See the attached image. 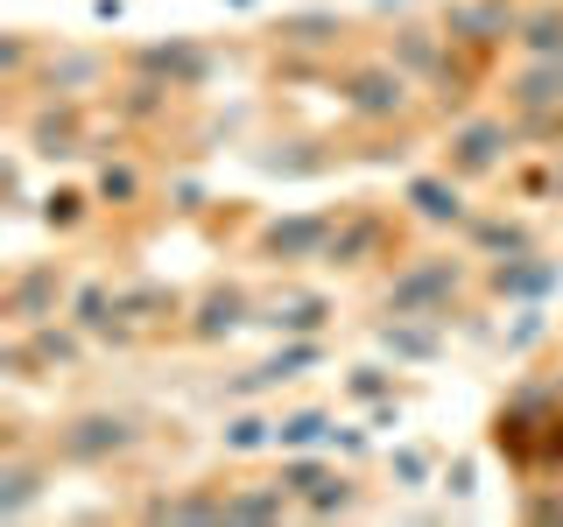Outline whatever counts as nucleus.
<instances>
[{
	"label": "nucleus",
	"instance_id": "3",
	"mask_svg": "<svg viewBox=\"0 0 563 527\" xmlns=\"http://www.w3.org/2000/svg\"><path fill=\"white\" fill-rule=\"evenodd\" d=\"M521 148H528V134H521V120L507 113V105H472V113H457L444 127L437 162H444L457 183L486 190V183H500V176L521 162Z\"/></svg>",
	"mask_w": 563,
	"mask_h": 527
},
{
	"label": "nucleus",
	"instance_id": "10",
	"mask_svg": "<svg viewBox=\"0 0 563 527\" xmlns=\"http://www.w3.org/2000/svg\"><path fill=\"white\" fill-rule=\"evenodd\" d=\"M331 225H339V204H317V211H282V218H261V233L246 239V254L261 268H324V246Z\"/></svg>",
	"mask_w": 563,
	"mask_h": 527
},
{
	"label": "nucleus",
	"instance_id": "16",
	"mask_svg": "<svg viewBox=\"0 0 563 527\" xmlns=\"http://www.w3.org/2000/svg\"><path fill=\"white\" fill-rule=\"evenodd\" d=\"M380 57L401 64L422 85V99H430V85L451 70V35H444V22H430V14H395V29L380 35Z\"/></svg>",
	"mask_w": 563,
	"mask_h": 527
},
{
	"label": "nucleus",
	"instance_id": "13",
	"mask_svg": "<svg viewBox=\"0 0 563 527\" xmlns=\"http://www.w3.org/2000/svg\"><path fill=\"white\" fill-rule=\"evenodd\" d=\"M268 43H275V57H310V64L339 70L352 49V22L339 8H282L268 22Z\"/></svg>",
	"mask_w": 563,
	"mask_h": 527
},
{
	"label": "nucleus",
	"instance_id": "40",
	"mask_svg": "<svg viewBox=\"0 0 563 527\" xmlns=\"http://www.w3.org/2000/svg\"><path fill=\"white\" fill-rule=\"evenodd\" d=\"M0 380H8V386H43V366H35V351H29L22 330L0 338Z\"/></svg>",
	"mask_w": 563,
	"mask_h": 527
},
{
	"label": "nucleus",
	"instance_id": "14",
	"mask_svg": "<svg viewBox=\"0 0 563 527\" xmlns=\"http://www.w3.org/2000/svg\"><path fill=\"white\" fill-rule=\"evenodd\" d=\"M563 289V260L550 246H536V254H507V260H479V295L486 303H550Z\"/></svg>",
	"mask_w": 563,
	"mask_h": 527
},
{
	"label": "nucleus",
	"instance_id": "44",
	"mask_svg": "<svg viewBox=\"0 0 563 527\" xmlns=\"http://www.w3.org/2000/svg\"><path fill=\"white\" fill-rule=\"evenodd\" d=\"M374 429H401V401H380V408H366Z\"/></svg>",
	"mask_w": 563,
	"mask_h": 527
},
{
	"label": "nucleus",
	"instance_id": "22",
	"mask_svg": "<svg viewBox=\"0 0 563 527\" xmlns=\"http://www.w3.org/2000/svg\"><path fill=\"white\" fill-rule=\"evenodd\" d=\"M374 345L395 366H437L451 351V324L444 316H374Z\"/></svg>",
	"mask_w": 563,
	"mask_h": 527
},
{
	"label": "nucleus",
	"instance_id": "1",
	"mask_svg": "<svg viewBox=\"0 0 563 527\" xmlns=\"http://www.w3.org/2000/svg\"><path fill=\"white\" fill-rule=\"evenodd\" d=\"M331 92H339V113L352 120V127H366V134H409L416 113L430 105V99H422V85L401 64H387L380 49L345 57L339 70H331Z\"/></svg>",
	"mask_w": 563,
	"mask_h": 527
},
{
	"label": "nucleus",
	"instance_id": "5",
	"mask_svg": "<svg viewBox=\"0 0 563 527\" xmlns=\"http://www.w3.org/2000/svg\"><path fill=\"white\" fill-rule=\"evenodd\" d=\"M14 134H22V148L35 162H99V155H113L106 141L92 134V99H22L14 105Z\"/></svg>",
	"mask_w": 563,
	"mask_h": 527
},
{
	"label": "nucleus",
	"instance_id": "30",
	"mask_svg": "<svg viewBox=\"0 0 563 527\" xmlns=\"http://www.w3.org/2000/svg\"><path fill=\"white\" fill-rule=\"evenodd\" d=\"M219 450H225V457H261V450H275V415H261L254 401H233V408H225V429H219Z\"/></svg>",
	"mask_w": 563,
	"mask_h": 527
},
{
	"label": "nucleus",
	"instance_id": "26",
	"mask_svg": "<svg viewBox=\"0 0 563 527\" xmlns=\"http://www.w3.org/2000/svg\"><path fill=\"white\" fill-rule=\"evenodd\" d=\"M246 155H254V169H261V176L303 183V176H324L345 148H331V141H310V134H289V141H261V148H246Z\"/></svg>",
	"mask_w": 563,
	"mask_h": 527
},
{
	"label": "nucleus",
	"instance_id": "21",
	"mask_svg": "<svg viewBox=\"0 0 563 527\" xmlns=\"http://www.w3.org/2000/svg\"><path fill=\"white\" fill-rule=\"evenodd\" d=\"M70 324L78 330H92L99 345H113V351H128V345H141V330L120 316V281H106V274H78V295H70Z\"/></svg>",
	"mask_w": 563,
	"mask_h": 527
},
{
	"label": "nucleus",
	"instance_id": "37",
	"mask_svg": "<svg viewBox=\"0 0 563 527\" xmlns=\"http://www.w3.org/2000/svg\"><path fill=\"white\" fill-rule=\"evenodd\" d=\"M507 183V198H528V204H556V155L550 162H515L500 176Z\"/></svg>",
	"mask_w": 563,
	"mask_h": 527
},
{
	"label": "nucleus",
	"instance_id": "41",
	"mask_svg": "<svg viewBox=\"0 0 563 527\" xmlns=\"http://www.w3.org/2000/svg\"><path fill=\"white\" fill-rule=\"evenodd\" d=\"M163 198H169V211H176V218H198V211L211 204L198 176H169V190H163Z\"/></svg>",
	"mask_w": 563,
	"mask_h": 527
},
{
	"label": "nucleus",
	"instance_id": "48",
	"mask_svg": "<svg viewBox=\"0 0 563 527\" xmlns=\"http://www.w3.org/2000/svg\"><path fill=\"white\" fill-rule=\"evenodd\" d=\"M556 204H563V148H556Z\"/></svg>",
	"mask_w": 563,
	"mask_h": 527
},
{
	"label": "nucleus",
	"instance_id": "38",
	"mask_svg": "<svg viewBox=\"0 0 563 527\" xmlns=\"http://www.w3.org/2000/svg\"><path fill=\"white\" fill-rule=\"evenodd\" d=\"M0 211H8V218H29V148H8L0 155Z\"/></svg>",
	"mask_w": 563,
	"mask_h": 527
},
{
	"label": "nucleus",
	"instance_id": "46",
	"mask_svg": "<svg viewBox=\"0 0 563 527\" xmlns=\"http://www.w3.org/2000/svg\"><path fill=\"white\" fill-rule=\"evenodd\" d=\"M374 14H416V0H374Z\"/></svg>",
	"mask_w": 563,
	"mask_h": 527
},
{
	"label": "nucleus",
	"instance_id": "25",
	"mask_svg": "<svg viewBox=\"0 0 563 527\" xmlns=\"http://www.w3.org/2000/svg\"><path fill=\"white\" fill-rule=\"evenodd\" d=\"M29 351H35V366H43V380H57V373H85V359H92V330H78L70 316H49V324H29L22 330Z\"/></svg>",
	"mask_w": 563,
	"mask_h": 527
},
{
	"label": "nucleus",
	"instance_id": "18",
	"mask_svg": "<svg viewBox=\"0 0 563 527\" xmlns=\"http://www.w3.org/2000/svg\"><path fill=\"white\" fill-rule=\"evenodd\" d=\"M134 520H176V527H225V479H190L169 492H148L134 500Z\"/></svg>",
	"mask_w": 563,
	"mask_h": 527
},
{
	"label": "nucleus",
	"instance_id": "12",
	"mask_svg": "<svg viewBox=\"0 0 563 527\" xmlns=\"http://www.w3.org/2000/svg\"><path fill=\"white\" fill-rule=\"evenodd\" d=\"M254 316H261V295L246 289V281L219 274V281H205V289L190 295L184 330H176V338H184V345H198V351H211V345H233L240 330H254Z\"/></svg>",
	"mask_w": 563,
	"mask_h": 527
},
{
	"label": "nucleus",
	"instance_id": "36",
	"mask_svg": "<svg viewBox=\"0 0 563 527\" xmlns=\"http://www.w3.org/2000/svg\"><path fill=\"white\" fill-rule=\"evenodd\" d=\"M387 479H395L401 492H430L437 479H444V471H437V457H430V450L395 444V450H387Z\"/></svg>",
	"mask_w": 563,
	"mask_h": 527
},
{
	"label": "nucleus",
	"instance_id": "47",
	"mask_svg": "<svg viewBox=\"0 0 563 527\" xmlns=\"http://www.w3.org/2000/svg\"><path fill=\"white\" fill-rule=\"evenodd\" d=\"M219 8H233V14H254V8H261V0H219Z\"/></svg>",
	"mask_w": 563,
	"mask_h": 527
},
{
	"label": "nucleus",
	"instance_id": "33",
	"mask_svg": "<svg viewBox=\"0 0 563 527\" xmlns=\"http://www.w3.org/2000/svg\"><path fill=\"white\" fill-rule=\"evenodd\" d=\"M515 57H563V0H528Z\"/></svg>",
	"mask_w": 563,
	"mask_h": 527
},
{
	"label": "nucleus",
	"instance_id": "4",
	"mask_svg": "<svg viewBox=\"0 0 563 527\" xmlns=\"http://www.w3.org/2000/svg\"><path fill=\"white\" fill-rule=\"evenodd\" d=\"M43 444L64 471H113L120 457H134L148 444V429H141V415H128V408H78V415L49 422Z\"/></svg>",
	"mask_w": 563,
	"mask_h": 527
},
{
	"label": "nucleus",
	"instance_id": "29",
	"mask_svg": "<svg viewBox=\"0 0 563 527\" xmlns=\"http://www.w3.org/2000/svg\"><path fill=\"white\" fill-rule=\"evenodd\" d=\"M360 506H366V500H360V479H352V464L339 457V464H331L324 479H317L303 500H296V514H303V520H345V514H360Z\"/></svg>",
	"mask_w": 563,
	"mask_h": 527
},
{
	"label": "nucleus",
	"instance_id": "28",
	"mask_svg": "<svg viewBox=\"0 0 563 527\" xmlns=\"http://www.w3.org/2000/svg\"><path fill=\"white\" fill-rule=\"evenodd\" d=\"M43 57H49V35H35V29H8V35H0V92H8L14 105L29 99Z\"/></svg>",
	"mask_w": 563,
	"mask_h": 527
},
{
	"label": "nucleus",
	"instance_id": "45",
	"mask_svg": "<svg viewBox=\"0 0 563 527\" xmlns=\"http://www.w3.org/2000/svg\"><path fill=\"white\" fill-rule=\"evenodd\" d=\"M92 14H99V22H120V14H128V0H92Z\"/></svg>",
	"mask_w": 563,
	"mask_h": 527
},
{
	"label": "nucleus",
	"instance_id": "7",
	"mask_svg": "<svg viewBox=\"0 0 563 527\" xmlns=\"http://www.w3.org/2000/svg\"><path fill=\"white\" fill-rule=\"evenodd\" d=\"M521 14H528V0H444V14H437V22H444L457 57H472L479 70L500 78V57L515 49Z\"/></svg>",
	"mask_w": 563,
	"mask_h": 527
},
{
	"label": "nucleus",
	"instance_id": "43",
	"mask_svg": "<svg viewBox=\"0 0 563 527\" xmlns=\"http://www.w3.org/2000/svg\"><path fill=\"white\" fill-rule=\"evenodd\" d=\"M366 450H374V444H366V429H352V422H339V429H331V457H345V464H360Z\"/></svg>",
	"mask_w": 563,
	"mask_h": 527
},
{
	"label": "nucleus",
	"instance_id": "15",
	"mask_svg": "<svg viewBox=\"0 0 563 527\" xmlns=\"http://www.w3.org/2000/svg\"><path fill=\"white\" fill-rule=\"evenodd\" d=\"M395 204L409 211L416 225H430V233H457V225L472 218V183H457V176L437 162V169H409L401 176V190H395Z\"/></svg>",
	"mask_w": 563,
	"mask_h": 527
},
{
	"label": "nucleus",
	"instance_id": "19",
	"mask_svg": "<svg viewBox=\"0 0 563 527\" xmlns=\"http://www.w3.org/2000/svg\"><path fill=\"white\" fill-rule=\"evenodd\" d=\"M457 246H465L472 260H507V254H536L542 233L521 218V211H507V204H479L465 225H457Z\"/></svg>",
	"mask_w": 563,
	"mask_h": 527
},
{
	"label": "nucleus",
	"instance_id": "20",
	"mask_svg": "<svg viewBox=\"0 0 563 527\" xmlns=\"http://www.w3.org/2000/svg\"><path fill=\"white\" fill-rule=\"evenodd\" d=\"M339 303H331L324 289H296V281H282L275 295H261V316L254 330H282V338H324Z\"/></svg>",
	"mask_w": 563,
	"mask_h": 527
},
{
	"label": "nucleus",
	"instance_id": "39",
	"mask_svg": "<svg viewBox=\"0 0 563 527\" xmlns=\"http://www.w3.org/2000/svg\"><path fill=\"white\" fill-rule=\"evenodd\" d=\"M521 520L563 527V479H528V485H521Z\"/></svg>",
	"mask_w": 563,
	"mask_h": 527
},
{
	"label": "nucleus",
	"instance_id": "8",
	"mask_svg": "<svg viewBox=\"0 0 563 527\" xmlns=\"http://www.w3.org/2000/svg\"><path fill=\"white\" fill-rule=\"evenodd\" d=\"M70 295H78V268H70V260H57V254L22 260V268L0 281V324H8V330L49 324V316L70 310Z\"/></svg>",
	"mask_w": 563,
	"mask_h": 527
},
{
	"label": "nucleus",
	"instance_id": "11",
	"mask_svg": "<svg viewBox=\"0 0 563 527\" xmlns=\"http://www.w3.org/2000/svg\"><path fill=\"white\" fill-rule=\"evenodd\" d=\"M120 85V49L99 43H49L43 70H35L29 99H106Z\"/></svg>",
	"mask_w": 563,
	"mask_h": 527
},
{
	"label": "nucleus",
	"instance_id": "24",
	"mask_svg": "<svg viewBox=\"0 0 563 527\" xmlns=\"http://www.w3.org/2000/svg\"><path fill=\"white\" fill-rule=\"evenodd\" d=\"M184 310H190V295L176 289V281H120V316H128L141 338L184 330Z\"/></svg>",
	"mask_w": 563,
	"mask_h": 527
},
{
	"label": "nucleus",
	"instance_id": "27",
	"mask_svg": "<svg viewBox=\"0 0 563 527\" xmlns=\"http://www.w3.org/2000/svg\"><path fill=\"white\" fill-rule=\"evenodd\" d=\"M92 198H99V211H141L155 198V176L141 169L128 148H113V155H99V169H92Z\"/></svg>",
	"mask_w": 563,
	"mask_h": 527
},
{
	"label": "nucleus",
	"instance_id": "34",
	"mask_svg": "<svg viewBox=\"0 0 563 527\" xmlns=\"http://www.w3.org/2000/svg\"><path fill=\"white\" fill-rule=\"evenodd\" d=\"M339 386H345L352 408H380V401H395V366L360 359V366H345V373H339Z\"/></svg>",
	"mask_w": 563,
	"mask_h": 527
},
{
	"label": "nucleus",
	"instance_id": "6",
	"mask_svg": "<svg viewBox=\"0 0 563 527\" xmlns=\"http://www.w3.org/2000/svg\"><path fill=\"white\" fill-rule=\"evenodd\" d=\"M401 204H374V198H352L339 204V225H331V246H324V268L331 274H374V268H395L401 260Z\"/></svg>",
	"mask_w": 563,
	"mask_h": 527
},
{
	"label": "nucleus",
	"instance_id": "23",
	"mask_svg": "<svg viewBox=\"0 0 563 527\" xmlns=\"http://www.w3.org/2000/svg\"><path fill=\"white\" fill-rule=\"evenodd\" d=\"M296 514V492L282 485V471H254V479H225V520L233 527H275Z\"/></svg>",
	"mask_w": 563,
	"mask_h": 527
},
{
	"label": "nucleus",
	"instance_id": "9",
	"mask_svg": "<svg viewBox=\"0 0 563 527\" xmlns=\"http://www.w3.org/2000/svg\"><path fill=\"white\" fill-rule=\"evenodd\" d=\"M120 70H134V78H155L169 85V92L198 99L211 78H219V49L205 43V35H155V43H128L120 49Z\"/></svg>",
	"mask_w": 563,
	"mask_h": 527
},
{
	"label": "nucleus",
	"instance_id": "2",
	"mask_svg": "<svg viewBox=\"0 0 563 527\" xmlns=\"http://www.w3.org/2000/svg\"><path fill=\"white\" fill-rule=\"evenodd\" d=\"M465 289H479V260L457 246V254H401L395 268H387L374 310L380 316H457L465 303Z\"/></svg>",
	"mask_w": 563,
	"mask_h": 527
},
{
	"label": "nucleus",
	"instance_id": "42",
	"mask_svg": "<svg viewBox=\"0 0 563 527\" xmlns=\"http://www.w3.org/2000/svg\"><path fill=\"white\" fill-rule=\"evenodd\" d=\"M451 492V500H472V492H479V457H451L444 464V479H437Z\"/></svg>",
	"mask_w": 563,
	"mask_h": 527
},
{
	"label": "nucleus",
	"instance_id": "17",
	"mask_svg": "<svg viewBox=\"0 0 563 527\" xmlns=\"http://www.w3.org/2000/svg\"><path fill=\"white\" fill-rule=\"evenodd\" d=\"M57 457H49V444H14L0 450V520H22L43 506V492L57 485Z\"/></svg>",
	"mask_w": 563,
	"mask_h": 527
},
{
	"label": "nucleus",
	"instance_id": "32",
	"mask_svg": "<svg viewBox=\"0 0 563 527\" xmlns=\"http://www.w3.org/2000/svg\"><path fill=\"white\" fill-rule=\"evenodd\" d=\"M331 429H339L331 408H282L275 415V457L282 450H331Z\"/></svg>",
	"mask_w": 563,
	"mask_h": 527
},
{
	"label": "nucleus",
	"instance_id": "31",
	"mask_svg": "<svg viewBox=\"0 0 563 527\" xmlns=\"http://www.w3.org/2000/svg\"><path fill=\"white\" fill-rule=\"evenodd\" d=\"M92 211H99V198L85 183H49V198L35 204V218H43L57 239H70V233H85V225H92Z\"/></svg>",
	"mask_w": 563,
	"mask_h": 527
},
{
	"label": "nucleus",
	"instance_id": "35",
	"mask_svg": "<svg viewBox=\"0 0 563 527\" xmlns=\"http://www.w3.org/2000/svg\"><path fill=\"white\" fill-rule=\"evenodd\" d=\"M542 338H550V303H515V324L500 330V351L507 359H528Z\"/></svg>",
	"mask_w": 563,
	"mask_h": 527
}]
</instances>
